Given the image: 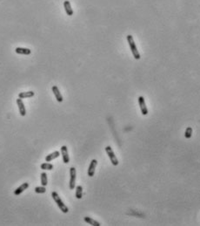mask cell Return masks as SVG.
Segmentation results:
<instances>
[{
    "mask_svg": "<svg viewBox=\"0 0 200 226\" xmlns=\"http://www.w3.org/2000/svg\"><path fill=\"white\" fill-rule=\"evenodd\" d=\"M51 197L53 198V200L55 201V203L57 204L58 207L60 209V211L63 212V213H67L69 211V209L68 207L64 204V202L62 201V199L60 198V197L58 196V194L57 192H52L51 193Z\"/></svg>",
    "mask_w": 200,
    "mask_h": 226,
    "instance_id": "6da1fadb",
    "label": "cell"
},
{
    "mask_svg": "<svg viewBox=\"0 0 200 226\" xmlns=\"http://www.w3.org/2000/svg\"><path fill=\"white\" fill-rule=\"evenodd\" d=\"M64 7H65V12L68 16H72L73 15V10L71 6V3L69 1H65L64 2Z\"/></svg>",
    "mask_w": 200,
    "mask_h": 226,
    "instance_id": "7c38bea8",
    "label": "cell"
},
{
    "mask_svg": "<svg viewBox=\"0 0 200 226\" xmlns=\"http://www.w3.org/2000/svg\"><path fill=\"white\" fill-rule=\"evenodd\" d=\"M98 165V161L96 159H92L91 163H90V166L88 168V171H87V174H88V176L90 177H92L95 174V169H96V167Z\"/></svg>",
    "mask_w": 200,
    "mask_h": 226,
    "instance_id": "8992f818",
    "label": "cell"
},
{
    "mask_svg": "<svg viewBox=\"0 0 200 226\" xmlns=\"http://www.w3.org/2000/svg\"><path fill=\"white\" fill-rule=\"evenodd\" d=\"M35 192L37 194H44L46 192V189L44 186H41V187H36L35 188Z\"/></svg>",
    "mask_w": 200,
    "mask_h": 226,
    "instance_id": "ffe728a7",
    "label": "cell"
},
{
    "mask_svg": "<svg viewBox=\"0 0 200 226\" xmlns=\"http://www.w3.org/2000/svg\"><path fill=\"white\" fill-rule=\"evenodd\" d=\"M59 155H60V153H59L58 151H54L53 153H51V154L46 155V157H45V162H51L52 160L58 158Z\"/></svg>",
    "mask_w": 200,
    "mask_h": 226,
    "instance_id": "5bb4252c",
    "label": "cell"
},
{
    "mask_svg": "<svg viewBox=\"0 0 200 226\" xmlns=\"http://www.w3.org/2000/svg\"><path fill=\"white\" fill-rule=\"evenodd\" d=\"M29 188V183H24L22 185H20L18 188H17L15 190H14V195L15 196H19L20 194H22L25 190H27Z\"/></svg>",
    "mask_w": 200,
    "mask_h": 226,
    "instance_id": "9c48e42d",
    "label": "cell"
},
{
    "mask_svg": "<svg viewBox=\"0 0 200 226\" xmlns=\"http://www.w3.org/2000/svg\"><path fill=\"white\" fill-rule=\"evenodd\" d=\"M17 107H18V110H19V113L21 116H25L26 115V109H25V107H24V104L22 101V99L18 98L17 100Z\"/></svg>",
    "mask_w": 200,
    "mask_h": 226,
    "instance_id": "ba28073f",
    "label": "cell"
},
{
    "mask_svg": "<svg viewBox=\"0 0 200 226\" xmlns=\"http://www.w3.org/2000/svg\"><path fill=\"white\" fill-rule=\"evenodd\" d=\"M138 104H139L140 110H141L142 114L143 115H147L148 114V109H147V107H146V104H145L144 98L143 96H139L138 97Z\"/></svg>",
    "mask_w": 200,
    "mask_h": 226,
    "instance_id": "5b68a950",
    "label": "cell"
},
{
    "mask_svg": "<svg viewBox=\"0 0 200 226\" xmlns=\"http://www.w3.org/2000/svg\"><path fill=\"white\" fill-rule=\"evenodd\" d=\"M51 90H52V92H53V94H54V95H55L57 101H58V102H62V101H64V99H63V96H62V94H61V93H60L58 87L57 86H53L52 88H51Z\"/></svg>",
    "mask_w": 200,
    "mask_h": 226,
    "instance_id": "30bf717a",
    "label": "cell"
},
{
    "mask_svg": "<svg viewBox=\"0 0 200 226\" xmlns=\"http://www.w3.org/2000/svg\"><path fill=\"white\" fill-rule=\"evenodd\" d=\"M76 197L78 199H81L83 197V187L81 185H78L76 187V194H75Z\"/></svg>",
    "mask_w": 200,
    "mask_h": 226,
    "instance_id": "2e32d148",
    "label": "cell"
},
{
    "mask_svg": "<svg viewBox=\"0 0 200 226\" xmlns=\"http://www.w3.org/2000/svg\"><path fill=\"white\" fill-rule=\"evenodd\" d=\"M84 221H85V223H87L88 225H92V226L101 225L98 221H96V220H94V219H92V218H89V217H85V218H84Z\"/></svg>",
    "mask_w": 200,
    "mask_h": 226,
    "instance_id": "9a60e30c",
    "label": "cell"
},
{
    "mask_svg": "<svg viewBox=\"0 0 200 226\" xmlns=\"http://www.w3.org/2000/svg\"><path fill=\"white\" fill-rule=\"evenodd\" d=\"M76 178H77L76 169L74 167H72L70 168V183H69L70 190H74L76 186Z\"/></svg>",
    "mask_w": 200,
    "mask_h": 226,
    "instance_id": "277c9868",
    "label": "cell"
},
{
    "mask_svg": "<svg viewBox=\"0 0 200 226\" xmlns=\"http://www.w3.org/2000/svg\"><path fill=\"white\" fill-rule=\"evenodd\" d=\"M40 168L43 170H51V169H53V165L49 162H44V163L41 164Z\"/></svg>",
    "mask_w": 200,
    "mask_h": 226,
    "instance_id": "ac0fdd59",
    "label": "cell"
},
{
    "mask_svg": "<svg viewBox=\"0 0 200 226\" xmlns=\"http://www.w3.org/2000/svg\"><path fill=\"white\" fill-rule=\"evenodd\" d=\"M35 95V93L33 91H28V92H21L18 94V98L20 99H27L31 98Z\"/></svg>",
    "mask_w": 200,
    "mask_h": 226,
    "instance_id": "4fadbf2b",
    "label": "cell"
},
{
    "mask_svg": "<svg viewBox=\"0 0 200 226\" xmlns=\"http://www.w3.org/2000/svg\"><path fill=\"white\" fill-rule=\"evenodd\" d=\"M40 177H41V184L42 186H46L48 184V179H47V174L45 172H43L41 173L40 175Z\"/></svg>",
    "mask_w": 200,
    "mask_h": 226,
    "instance_id": "e0dca14e",
    "label": "cell"
},
{
    "mask_svg": "<svg viewBox=\"0 0 200 226\" xmlns=\"http://www.w3.org/2000/svg\"><path fill=\"white\" fill-rule=\"evenodd\" d=\"M105 151H106V154L108 155V156H109V158H110V160L112 165H113V166H117V165H118V160H117L116 155L114 154V151H113V149L111 148V147H110V146H107V147L105 148Z\"/></svg>",
    "mask_w": 200,
    "mask_h": 226,
    "instance_id": "3957f363",
    "label": "cell"
},
{
    "mask_svg": "<svg viewBox=\"0 0 200 226\" xmlns=\"http://www.w3.org/2000/svg\"><path fill=\"white\" fill-rule=\"evenodd\" d=\"M15 52L16 53L22 54V55H30L31 53V51L29 48H24V47H17Z\"/></svg>",
    "mask_w": 200,
    "mask_h": 226,
    "instance_id": "8fae6325",
    "label": "cell"
},
{
    "mask_svg": "<svg viewBox=\"0 0 200 226\" xmlns=\"http://www.w3.org/2000/svg\"><path fill=\"white\" fill-rule=\"evenodd\" d=\"M192 135V128L191 127H188L185 130V137L186 139H190Z\"/></svg>",
    "mask_w": 200,
    "mask_h": 226,
    "instance_id": "d6986e66",
    "label": "cell"
},
{
    "mask_svg": "<svg viewBox=\"0 0 200 226\" xmlns=\"http://www.w3.org/2000/svg\"><path fill=\"white\" fill-rule=\"evenodd\" d=\"M61 154H62V157H63V162L67 164L70 162V156L68 154V148L66 146H62L61 147Z\"/></svg>",
    "mask_w": 200,
    "mask_h": 226,
    "instance_id": "52a82bcc",
    "label": "cell"
},
{
    "mask_svg": "<svg viewBox=\"0 0 200 226\" xmlns=\"http://www.w3.org/2000/svg\"><path fill=\"white\" fill-rule=\"evenodd\" d=\"M127 41H128V44H129L130 48L131 50V52L133 54V57L136 59H140V54L138 51V48H137V45L134 42L133 37L131 35H127Z\"/></svg>",
    "mask_w": 200,
    "mask_h": 226,
    "instance_id": "7a4b0ae2",
    "label": "cell"
}]
</instances>
